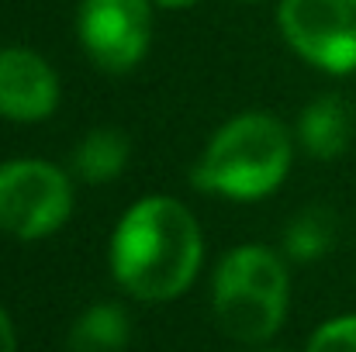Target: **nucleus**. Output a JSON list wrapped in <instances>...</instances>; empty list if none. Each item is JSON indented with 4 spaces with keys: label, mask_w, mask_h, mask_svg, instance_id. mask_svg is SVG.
I'll list each match as a JSON object with an SVG mask.
<instances>
[{
    "label": "nucleus",
    "mask_w": 356,
    "mask_h": 352,
    "mask_svg": "<svg viewBox=\"0 0 356 352\" xmlns=\"http://www.w3.org/2000/svg\"><path fill=\"white\" fill-rule=\"evenodd\" d=\"M201 255V228L173 197H145L131 204L111 235V273L138 301L180 297L194 283Z\"/></svg>",
    "instance_id": "nucleus-1"
},
{
    "label": "nucleus",
    "mask_w": 356,
    "mask_h": 352,
    "mask_svg": "<svg viewBox=\"0 0 356 352\" xmlns=\"http://www.w3.org/2000/svg\"><path fill=\"white\" fill-rule=\"evenodd\" d=\"M291 169V135L270 115H238L215 131L194 166V187L229 201L273 194Z\"/></svg>",
    "instance_id": "nucleus-2"
},
{
    "label": "nucleus",
    "mask_w": 356,
    "mask_h": 352,
    "mask_svg": "<svg viewBox=\"0 0 356 352\" xmlns=\"http://www.w3.org/2000/svg\"><path fill=\"white\" fill-rule=\"evenodd\" d=\"M215 318L236 342H266L287 315V269L263 245L232 249L215 273Z\"/></svg>",
    "instance_id": "nucleus-3"
},
{
    "label": "nucleus",
    "mask_w": 356,
    "mask_h": 352,
    "mask_svg": "<svg viewBox=\"0 0 356 352\" xmlns=\"http://www.w3.org/2000/svg\"><path fill=\"white\" fill-rule=\"evenodd\" d=\"M73 190L59 166L45 159H10L0 166V232L14 238H45L66 225Z\"/></svg>",
    "instance_id": "nucleus-4"
},
{
    "label": "nucleus",
    "mask_w": 356,
    "mask_h": 352,
    "mask_svg": "<svg viewBox=\"0 0 356 352\" xmlns=\"http://www.w3.org/2000/svg\"><path fill=\"white\" fill-rule=\"evenodd\" d=\"M280 35L325 73L356 69V0H280Z\"/></svg>",
    "instance_id": "nucleus-5"
},
{
    "label": "nucleus",
    "mask_w": 356,
    "mask_h": 352,
    "mask_svg": "<svg viewBox=\"0 0 356 352\" xmlns=\"http://www.w3.org/2000/svg\"><path fill=\"white\" fill-rule=\"evenodd\" d=\"M149 0H83L76 35L83 52L108 73H128L149 49Z\"/></svg>",
    "instance_id": "nucleus-6"
},
{
    "label": "nucleus",
    "mask_w": 356,
    "mask_h": 352,
    "mask_svg": "<svg viewBox=\"0 0 356 352\" xmlns=\"http://www.w3.org/2000/svg\"><path fill=\"white\" fill-rule=\"evenodd\" d=\"M59 104L56 69L24 45L0 49V117L42 121Z\"/></svg>",
    "instance_id": "nucleus-7"
},
{
    "label": "nucleus",
    "mask_w": 356,
    "mask_h": 352,
    "mask_svg": "<svg viewBox=\"0 0 356 352\" xmlns=\"http://www.w3.org/2000/svg\"><path fill=\"white\" fill-rule=\"evenodd\" d=\"M298 138L308 156L315 159H336L350 149L353 138V115L339 94H325L312 101L298 117Z\"/></svg>",
    "instance_id": "nucleus-8"
},
{
    "label": "nucleus",
    "mask_w": 356,
    "mask_h": 352,
    "mask_svg": "<svg viewBox=\"0 0 356 352\" xmlns=\"http://www.w3.org/2000/svg\"><path fill=\"white\" fill-rule=\"evenodd\" d=\"M128 166V138L118 128H94L73 152V173L83 183H108Z\"/></svg>",
    "instance_id": "nucleus-9"
},
{
    "label": "nucleus",
    "mask_w": 356,
    "mask_h": 352,
    "mask_svg": "<svg viewBox=\"0 0 356 352\" xmlns=\"http://www.w3.org/2000/svg\"><path fill=\"white\" fill-rule=\"evenodd\" d=\"M131 335L128 315L121 311L118 304H94L87 308L76 325L70 328V352H124Z\"/></svg>",
    "instance_id": "nucleus-10"
},
{
    "label": "nucleus",
    "mask_w": 356,
    "mask_h": 352,
    "mask_svg": "<svg viewBox=\"0 0 356 352\" xmlns=\"http://www.w3.org/2000/svg\"><path fill=\"white\" fill-rule=\"evenodd\" d=\"M336 242V215L329 208H305L284 232V252L298 262L322 259Z\"/></svg>",
    "instance_id": "nucleus-11"
},
{
    "label": "nucleus",
    "mask_w": 356,
    "mask_h": 352,
    "mask_svg": "<svg viewBox=\"0 0 356 352\" xmlns=\"http://www.w3.org/2000/svg\"><path fill=\"white\" fill-rule=\"evenodd\" d=\"M308 352H356V315L325 321V325L312 335Z\"/></svg>",
    "instance_id": "nucleus-12"
},
{
    "label": "nucleus",
    "mask_w": 356,
    "mask_h": 352,
    "mask_svg": "<svg viewBox=\"0 0 356 352\" xmlns=\"http://www.w3.org/2000/svg\"><path fill=\"white\" fill-rule=\"evenodd\" d=\"M0 352H14V325L0 308Z\"/></svg>",
    "instance_id": "nucleus-13"
},
{
    "label": "nucleus",
    "mask_w": 356,
    "mask_h": 352,
    "mask_svg": "<svg viewBox=\"0 0 356 352\" xmlns=\"http://www.w3.org/2000/svg\"><path fill=\"white\" fill-rule=\"evenodd\" d=\"M152 3H159V7H173V10H180V7H194L197 0H152Z\"/></svg>",
    "instance_id": "nucleus-14"
}]
</instances>
